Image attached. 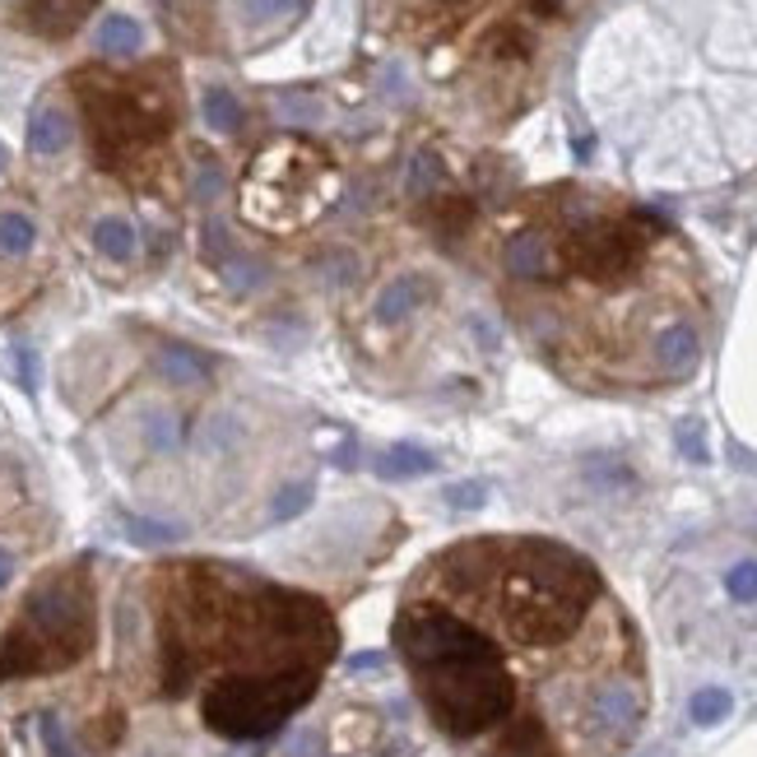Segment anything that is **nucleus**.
Segmentation results:
<instances>
[{
	"label": "nucleus",
	"mask_w": 757,
	"mask_h": 757,
	"mask_svg": "<svg viewBox=\"0 0 757 757\" xmlns=\"http://www.w3.org/2000/svg\"><path fill=\"white\" fill-rule=\"evenodd\" d=\"M390 646L423 720L460 757H628L650 716L642 632L562 539L446 544L405 581Z\"/></svg>",
	"instance_id": "obj_1"
},
{
	"label": "nucleus",
	"mask_w": 757,
	"mask_h": 757,
	"mask_svg": "<svg viewBox=\"0 0 757 757\" xmlns=\"http://www.w3.org/2000/svg\"><path fill=\"white\" fill-rule=\"evenodd\" d=\"M339 656V628L321 595L237 572L177 562L153 605L159 693L200 697L204 730L228 744L280 734L321 693Z\"/></svg>",
	"instance_id": "obj_2"
},
{
	"label": "nucleus",
	"mask_w": 757,
	"mask_h": 757,
	"mask_svg": "<svg viewBox=\"0 0 757 757\" xmlns=\"http://www.w3.org/2000/svg\"><path fill=\"white\" fill-rule=\"evenodd\" d=\"M94 650V591L84 567L42 576L20 618L0 636V683L42 679L79 665Z\"/></svg>",
	"instance_id": "obj_3"
},
{
	"label": "nucleus",
	"mask_w": 757,
	"mask_h": 757,
	"mask_svg": "<svg viewBox=\"0 0 757 757\" xmlns=\"http://www.w3.org/2000/svg\"><path fill=\"white\" fill-rule=\"evenodd\" d=\"M79 102H84V122H89V135H94V159L102 167H126L149 145H159L172 126L167 102L131 89V84L84 79Z\"/></svg>",
	"instance_id": "obj_4"
},
{
	"label": "nucleus",
	"mask_w": 757,
	"mask_h": 757,
	"mask_svg": "<svg viewBox=\"0 0 757 757\" xmlns=\"http://www.w3.org/2000/svg\"><path fill=\"white\" fill-rule=\"evenodd\" d=\"M502 270L511 284H544L554 274V247H548L544 228H521L507 237L502 247Z\"/></svg>",
	"instance_id": "obj_5"
},
{
	"label": "nucleus",
	"mask_w": 757,
	"mask_h": 757,
	"mask_svg": "<svg viewBox=\"0 0 757 757\" xmlns=\"http://www.w3.org/2000/svg\"><path fill=\"white\" fill-rule=\"evenodd\" d=\"M98 0H20V20L38 38H71L89 20Z\"/></svg>",
	"instance_id": "obj_6"
},
{
	"label": "nucleus",
	"mask_w": 757,
	"mask_h": 757,
	"mask_svg": "<svg viewBox=\"0 0 757 757\" xmlns=\"http://www.w3.org/2000/svg\"><path fill=\"white\" fill-rule=\"evenodd\" d=\"M153 368H159L163 382L177 386V390H196V386L210 382V358L200 349H191V344H167V349H159Z\"/></svg>",
	"instance_id": "obj_7"
},
{
	"label": "nucleus",
	"mask_w": 757,
	"mask_h": 757,
	"mask_svg": "<svg viewBox=\"0 0 757 757\" xmlns=\"http://www.w3.org/2000/svg\"><path fill=\"white\" fill-rule=\"evenodd\" d=\"M71 140H75V122L57 108V102H47V108H38L28 116V149L38 153V159H51V153L71 149Z\"/></svg>",
	"instance_id": "obj_8"
},
{
	"label": "nucleus",
	"mask_w": 757,
	"mask_h": 757,
	"mask_svg": "<svg viewBox=\"0 0 757 757\" xmlns=\"http://www.w3.org/2000/svg\"><path fill=\"white\" fill-rule=\"evenodd\" d=\"M427 294H433V284L423 280V274H400V280H390L382 288V298H376V321H405L409 312H419V307L427 302Z\"/></svg>",
	"instance_id": "obj_9"
},
{
	"label": "nucleus",
	"mask_w": 757,
	"mask_h": 757,
	"mask_svg": "<svg viewBox=\"0 0 757 757\" xmlns=\"http://www.w3.org/2000/svg\"><path fill=\"white\" fill-rule=\"evenodd\" d=\"M145 47V28L131 20V14H108L98 24V51L102 57H135Z\"/></svg>",
	"instance_id": "obj_10"
},
{
	"label": "nucleus",
	"mask_w": 757,
	"mask_h": 757,
	"mask_svg": "<svg viewBox=\"0 0 757 757\" xmlns=\"http://www.w3.org/2000/svg\"><path fill=\"white\" fill-rule=\"evenodd\" d=\"M433 464H437L433 456L419 451V446H409V442H395L376 456V470H382L386 479H419V474L433 470Z\"/></svg>",
	"instance_id": "obj_11"
},
{
	"label": "nucleus",
	"mask_w": 757,
	"mask_h": 757,
	"mask_svg": "<svg viewBox=\"0 0 757 757\" xmlns=\"http://www.w3.org/2000/svg\"><path fill=\"white\" fill-rule=\"evenodd\" d=\"M94 247L108 256V261H131V256H135V228H131V219H122V214L98 219L94 223Z\"/></svg>",
	"instance_id": "obj_12"
},
{
	"label": "nucleus",
	"mask_w": 757,
	"mask_h": 757,
	"mask_svg": "<svg viewBox=\"0 0 757 757\" xmlns=\"http://www.w3.org/2000/svg\"><path fill=\"white\" fill-rule=\"evenodd\" d=\"M200 112H204V126L219 131V135H233L237 126H243V102H237L228 89H204Z\"/></svg>",
	"instance_id": "obj_13"
},
{
	"label": "nucleus",
	"mask_w": 757,
	"mask_h": 757,
	"mask_svg": "<svg viewBox=\"0 0 757 757\" xmlns=\"http://www.w3.org/2000/svg\"><path fill=\"white\" fill-rule=\"evenodd\" d=\"M33 243H38V228H33L28 214H20V210L0 214V251H5V256H28Z\"/></svg>",
	"instance_id": "obj_14"
},
{
	"label": "nucleus",
	"mask_w": 757,
	"mask_h": 757,
	"mask_svg": "<svg viewBox=\"0 0 757 757\" xmlns=\"http://www.w3.org/2000/svg\"><path fill=\"white\" fill-rule=\"evenodd\" d=\"M317 502V484L312 479H294V484H284L280 497H274V521H294V516H302L307 507Z\"/></svg>",
	"instance_id": "obj_15"
},
{
	"label": "nucleus",
	"mask_w": 757,
	"mask_h": 757,
	"mask_svg": "<svg viewBox=\"0 0 757 757\" xmlns=\"http://www.w3.org/2000/svg\"><path fill=\"white\" fill-rule=\"evenodd\" d=\"M122 525H126V535H131L135 544H149V548H159V544H177V539H182V530H177V525L149 521V516H122Z\"/></svg>",
	"instance_id": "obj_16"
},
{
	"label": "nucleus",
	"mask_w": 757,
	"mask_h": 757,
	"mask_svg": "<svg viewBox=\"0 0 757 757\" xmlns=\"http://www.w3.org/2000/svg\"><path fill=\"white\" fill-rule=\"evenodd\" d=\"M725 595L734 605H757V558H739L725 572Z\"/></svg>",
	"instance_id": "obj_17"
},
{
	"label": "nucleus",
	"mask_w": 757,
	"mask_h": 757,
	"mask_svg": "<svg viewBox=\"0 0 757 757\" xmlns=\"http://www.w3.org/2000/svg\"><path fill=\"white\" fill-rule=\"evenodd\" d=\"M38 739H42V753H47V757H79L75 744H71V730L61 725L57 711H42V716H38Z\"/></svg>",
	"instance_id": "obj_18"
},
{
	"label": "nucleus",
	"mask_w": 757,
	"mask_h": 757,
	"mask_svg": "<svg viewBox=\"0 0 757 757\" xmlns=\"http://www.w3.org/2000/svg\"><path fill=\"white\" fill-rule=\"evenodd\" d=\"M437 186H442V159H437V153H419V159L414 163H409V196H433L437 191Z\"/></svg>",
	"instance_id": "obj_19"
},
{
	"label": "nucleus",
	"mask_w": 757,
	"mask_h": 757,
	"mask_svg": "<svg viewBox=\"0 0 757 757\" xmlns=\"http://www.w3.org/2000/svg\"><path fill=\"white\" fill-rule=\"evenodd\" d=\"M307 0H243V14L251 24H270V20H284V14H298Z\"/></svg>",
	"instance_id": "obj_20"
},
{
	"label": "nucleus",
	"mask_w": 757,
	"mask_h": 757,
	"mask_svg": "<svg viewBox=\"0 0 757 757\" xmlns=\"http://www.w3.org/2000/svg\"><path fill=\"white\" fill-rule=\"evenodd\" d=\"M223 270H228V284L233 288H256V284L265 280V265L261 261H243V256H228Z\"/></svg>",
	"instance_id": "obj_21"
},
{
	"label": "nucleus",
	"mask_w": 757,
	"mask_h": 757,
	"mask_svg": "<svg viewBox=\"0 0 757 757\" xmlns=\"http://www.w3.org/2000/svg\"><path fill=\"white\" fill-rule=\"evenodd\" d=\"M223 191V167L219 163H200L196 172V200H214Z\"/></svg>",
	"instance_id": "obj_22"
},
{
	"label": "nucleus",
	"mask_w": 757,
	"mask_h": 757,
	"mask_svg": "<svg viewBox=\"0 0 757 757\" xmlns=\"http://www.w3.org/2000/svg\"><path fill=\"white\" fill-rule=\"evenodd\" d=\"M725 711H730V702L720 697V693H702V697L693 702V716H697V720H720Z\"/></svg>",
	"instance_id": "obj_23"
},
{
	"label": "nucleus",
	"mask_w": 757,
	"mask_h": 757,
	"mask_svg": "<svg viewBox=\"0 0 757 757\" xmlns=\"http://www.w3.org/2000/svg\"><path fill=\"white\" fill-rule=\"evenodd\" d=\"M149 442L167 451V446H177V433H172V419L167 414H149Z\"/></svg>",
	"instance_id": "obj_24"
},
{
	"label": "nucleus",
	"mask_w": 757,
	"mask_h": 757,
	"mask_svg": "<svg viewBox=\"0 0 757 757\" xmlns=\"http://www.w3.org/2000/svg\"><path fill=\"white\" fill-rule=\"evenodd\" d=\"M446 502H456V507H479V502H484V484H456V488H446Z\"/></svg>",
	"instance_id": "obj_25"
},
{
	"label": "nucleus",
	"mask_w": 757,
	"mask_h": 757,
	"mask_svg": "<svg viewBox=\"0 0 757 757\" xmlns=\"http://www.w3.org/2000/svg\"><path fill=\"white\" fill-rule=\"evenodd\" d=\"M280 116L284 122H317V108L312 102H298V98H280Z\"/></svg>",
	"instance_id": "obj_26"
},
{
	"label": "nucleus",
	"mask_w": 757,
	"mask_h": 757,
	"mask_svg": "<svg viewBox=\"0 0 757 757\" xmlns=\"http://www.w3.org/2000/svg\"><path fill=\"white\" fill-rule=\"evenodd\" d=\"M14 358H20V382H24V390H38V358H33V349H20Z\"/></svg>",
	"instance_id": "obj_27"
},
{
	"label": "nucleus",
	"mask_w": 757,
	"mask_h": 757,
	"mask_svg": "<svg viewBox=\"0 0 757 757\" xmlns=\"http://www.w3.org/2000/svg\"><path fill=\"white\" fill-rule=\"evenodd\" d=\"M10 576H14V554L10 548H0V591L10 586Z\"/></svg>",
	"instance_id": "obj_28"
},
{
	"label": "nucleus",
	"mask_w": 757,
	"mask_h": 757,
	"mask_svg": "<svg viewBox=\"0 0 757 757\" xmlns=\"http://www.w3.org/2000/svg\"><path fill=\"white\" fill-rule=\"evenodd\" d=\"M530 5H535V14H558L562 0H530Z\"/></svg>",
	"instance_id": "obj_29"
},
{
	"label": "nucleus",
	"mask_w": 757,
	"mask_h": 757,
	"mask_svg": "<svg viewBox=\"0 0 757 757\" xmlns=\"http://www.w3.org/2000/svg\"><path fill=\"white\" fill-rule=\"evenodd\" d=\"M5 163H10V153H5V145H0V172H5Z\"/></svg>",
	"instance_id": "obj_30"
}]
</instances>
